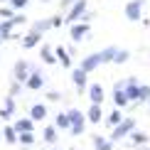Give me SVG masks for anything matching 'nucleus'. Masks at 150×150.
<instances>
[{
  "label": "nucleus",
  "instance_id": "obj_32",
  "mask_svg": "<svg viewBox=\"0 0 150 150\" xmlns=\"http://www.w3.org/2000/svg\"><path fill=\"white\" fill-rule=\"evenodd\" d=\"M20 89H22V84H20V81H15V84H12V89H10V93L15 96V93H20Z\"/></svg>",
  "mask_w": 150,
  "mask_h": 150
},
{
  "label": "nucleus",
  "instance_id": "obj_25",
  "mask_svg": "<svg viewBox=\"0 0 150 150\" xmlns=\"http://www.w3.org/2000/svg\"><path fill=\"white\" fill-rule=\"evenodd\" d=\"M12 20H3V25H0V40H8V37H12L10 32H12Z\"/></svg>",
  "mask_w": 150,
  "mask_h": 150
},
{
  "label": "nucleus",
  "instance_id": "obj_26",
  "mask_svg": "<svg viewBox=\"0 0 150 150\" xmlns=\"http://www.w3.org/2000/svg\"><path fill=\"white\" fill-rule=\"evenodd\" d=\"M128 57H130L128 49H116V54H113V64H126Z\"/></svg>",
  "mask_w": 150,
  "mask_h": 150
},
{
  "label": "nucleus",
  "instance_id": "obj_22",
  "mask_svg": "<svg viewBox=\"0 0 150 150\" xmlns=\"http://www.w3.org/2000/svg\"><path fill=\"white\" fill-rule=\"evenodd\" d=\"M42 138H45V143H57V126H47L45 130H42Z\"/></svg>",
  "mask_w": 150,
  "mask_h": 150
},
{
  "label": "nucleus",
  "instance_id": "obj_34",
  "mask_svg": "<svg viewBox=\"0 0 150 150\" xmlns=\"http://www.w3.org/2000/svg\"><path fill=\"white\" fill-rule=\"evenodd\" d=\"M5 108H8L10 113H12V111H15V101H12V96L8 98V101H5Z\"/></svg>",
  "mask_w": 150,
  "mask_h": 150
},
{
  "label": "nucleus",
  "instance_id": "obj_40",
  "mask_svg": "<svg viewBox=\"0 0 150 150\" xmlns=\"http://www.w3.org/2000/svg\"><path fill=\"white\" fill-rule=\"evenodd\" d=\"M42 3H49V0H42Z\"/></svg>",
  "mask_w": 150,
  "mask_h": 150
},
{
  "label": "nucleus",
  "instance_id": "obj_18",
  "mask_svg": "<svg viewBox=\"0 0 150 150\" xmlns=\"http://www.w3.org/2000/svg\"><path fill=\"white\" fill-rule=\"evenodd\" d=\"M93 148L96 150H113V143L108 138H101V135H93Z\"/></svg>",
  "mask_w": 150,
  "mask_h": 150
},
{
  "label": "nucleus",
  "instance_id": "obj_36",
  "mask_svg": "<svg viewBox=\"0 0 150 150\" xmlns=\"http://www.w3.org/2000/svg\"><path fill=\"white\" fill-rule=\"evenodd\" d=\"M47 98H49V101H59V98H62V96H59V93H57V91H49V93H47Z\"/></svg>",
  "mask_w": 150,
  "mask_h": 150
},
{
  "label": "nucleus",
  "instance_id": "obj_27",
  "mask_svg": "<svg viewBox=\"0 0 150 150\" xmlns=\"http://www.w3.org/2000/svg\"><path fill=\"white\" fill-rule=\"evenodd\" d=\"M121 121H123V116H121V108H116L113 113H108V118H106V123H108V126H118Z\"/></svg>",
  "mask_w": 150,
  "mask_h": 150
},
{
  "label": "nucleus",
  "instance_id": "obj_19",
  "mask_svg": "<svg viewBox=\"0 0 150 150\" xmlns=\"http://www.w3.org/2000/svg\"><path fill=\"white\" fill-rule=\"evenodd\" d=\"M54 126H57V130H67V128L71 126L69 113H57V118H54Z\"/></svg>",
  "mask_w": 150,
  "mask_h": 150
},
{
  "label": "nucleus",
  "instance_id": "obj_28",
  "mask_svg": "<svg viewBox=\"0 0 150 150\" xmlns=\"http://www.w3.org/2000/svg\"><path fill=\"white\" fill-rule=\"evenodd\" d=\"M49 27H52V20H37V22L32 25L35 32H45V30H49Z\"/></svg>",
  "mask_w": 150,
  "mask_h": 150
},
{
  "label": "nucleus",
  "instance_id": "obj_20",
  "mask_svg": "<svg viewBox=\"0 0 150 150\" xmlns=\"http://www.w3.org/2000/svg\"><path fill=\"white\" fill-rule=\"evenodd\" d=\"M3 138H5V143L15 145V143H17V130H15V126H5V128H3Z\"/></svg>",
  "mask_w": 150,
  "mask_h": 150
},
{
  "label": "nucleus",
  "instance_id": "obj_7",
  "mask_svg": "<svg viewBox=\"0 0 150 150\" xmlns=\"http://www.w3.org/2000/svg\"><path fill=\"white\" fill-rule=\"evenodd\" d=\"M140 10H143V3L140 0H130V3L126 5V17L130 22H138L140 20Z\"/></svg>",
  "mask_w": 150,
  "mask_h": 150
},
{
  "label": "nucleus",
  "instance_id": "obj_16",
  "mask_svg": "<svg viewBox=\"0 0 150 150\" xmlns=\"http://www.w3.org/2000/svg\"><path fill=\"white\" fill-rule=\"evenodd\" d=\"M54 54H57V62H62V67L71 69V57H69V52H67L64 47H57V49H54Z\"/></svg>",
  "mask_w": 150,
  "mask_h": 150
},
{
  "label": "nucleus",
  "instance_id": "obj_29",
  "mask_svg": "<svg viewBox=\"0 0 150 150\" xmlns=\"http://www.w3.org/2000/svg\"><path fill=\"white\" fill-rule=\"evenodd\" d=\"M12 15H15V8H12V5H5V8H0V20H10Z\"/></svg>",
  "mask_w": 150,
  "mask_h": 150
},
{
  "label": "nucleus",
  "instance_id": "obj_39",
  "mask_svg": "<svg viewBox=\"0 0 150 150\" xmlns=\"http://www.w3.org/2000/svg\"><path fill=\"white\" fill-rule=\"evenodd\" d=\"M0 138H3V130H0Z\"/></svg>",
  "mask_w": 150,
  "mask_h": 150
},
{
  "label": "nucleus",
  "instance_id": "obj_11",
  "mask_svg": "<svg viewBox=\"0 0 150 150\" xmlns=\"http://www.w3.org/2000/svg\"><path fill=\"white\" fill-rule=\"evenodd\" d=\"M86 89H89V101L91 103H103V86L101 84H91V86H86Z\"/></svg>",
  "mask_w": 150,
  "mask_h": 150
},
{
  "label": "nucleus",
  "instance_id": "obj_31",
  "mask_svg": "<svg viewBox=\"0 0 150 150\" xmlns=\"http://www.w3.org/2000/svg\"><path fill=\"white\" fill-rule=\"evenodd\" d=\"M27 3H30V0H10V5H12L15 10H22V8H25Z\"/></svg>",
  "mask_w": 150,
  "mask_h": 150
},
{
  "label": "nucleus",
  "instance_id": "obj_6",
  "mask_svg": "<svg viewBox=\"0 0 150 150\" xmlns=\"http://www.w3.org/2000/svg\"><path fill=\"white\" fill-rule=\"evenodd\" d=\"M123 91H126L128 101H138V93H140V84L135 81V76H130L126 84H123Z\"/></svg>",
  "mask_w": 150,
  "mask_h": 150
},
{
  "label": "nucleus",
  "instance_id": "obj_35",
  "mask_svg": "<svg viewBox=\"0 0 150 150\" xmlns=\"http://www.w3.org/2000/svg\"><path fill=\"white\" fill-rule=\"evenodd\" d=\"M74 3H76V0H62V10H69Z\"/></svg>",
  "mask_w": 150,
  "mask_h": 150
},
{
  "label": "nucleus",
  "instance_id": "obj_8",
  "mask_svg": "<svg viewBox=\"0 0 150 150\" xmlns=\"http://www.w3.org/2000/svg\"><path fill=\"white\" fill-rule=\"evenodd\" d=\"M113 103H116V108H126V106L130 103L128 96H126V91H123V84H121V81L113 86Z\"/></svg>",
  "mask_w": 150,
  "mask_h": 150
},
{
  "label": "nucleus",
  "instance_id": "obj_38",
  "mask_svg": "<svg viewBox=\"0 0 150 150\" xmlns=\"http://www.w3.org/2000/svg\"><path fill=\"white\" fill-rule=\"evenodd\" d=\"M52 27H62V17H52Z\"/></svg>",
  "mask_w": 150,
  "mask_h": 150
},
{
  "label": "nucleus",
  "instance_id": "obj_1",
  "mask_svg": "<svg viewBox=\"0 0 150 150\" xmlns=\"http://www.w3.org/2000/svg\"><path fill=\"white\" fill-rule=\"evenodd\" d=\"M113 54H116V47H106V49H101V52H96V54H89V57H84L81 59V69L84 71H96L101 64H106V62H113Z\"/></svg>",
  "mask_w": 150,
  "mask_h": 150
},
{
  "label": "nucleus",
  "instance_id": "obj_30",
  "mask_svg": "<svg viewBox=\"0 0 150 150\" xmlns=\"http://www.w3.org/2000/svg\"><path fill=\"white\" fill-rule=\"evenodd\" d=\"M138 101H143V103H148V101H150V86H140Z\"/></svg>",
  "mask_w": 150,
  "mask_h": 150
},
{
  "label": "nucleus",
  "instance_id": "obj_2",
  "mask_svg": "<svg viewBox=\"0 0 150 150\" xmlns=\"http://www.w3.org/2000/svg\"><path fill=\"white\" fill-rule=\"evenodd\" d=\"M135 128V121L133 118H123L121 123H118V126H113V133H111V143H118L121 138H126V135H130V130Z\"/></svg>",
  "mask_w": 150,
  "mask_h": 150
},
{
  "label": "nucleus",
  "instance_id": "obj_10",
  "mask_svg": "<svg viewBox=\"0 0 150 150\" xmlns=\"http://www.w3.org/2000/svg\"><path fill=\"white\" fill-rule=\"evenodd\" d=\"M86 76H89V71H84L81 67L71 69V81H74V86H76L79 91H84V89H86Z\"/></svg>",
  "mask_w": 150,
  "mask_h": 150
},
{
  "label": "nucleus",
  "instance_id": "obj_12",
  "mask_svg": "<svg viewBox=\"0 0 150 150\" xmlns=\"http://www.w3.org/2000/svg\"><path fill=\"white\" fill-rule=\"evenodd\" d=\"M27 76H30V64H27V62H17V64H15V81L25 84Z\"/></svg>",
  "mask_w": 150,
  "mask_h": 150
},
{
  "label": "nucleus",
  "instance_id": "obj_21",
  "mask_svg": "<svg viewBox=\"0 0 150 150\" xmlns=\"http://www.w3.org/2000/svg\"><path fill=\"white\" fill-rule=\"evenodd\" d=\"M42 62L45 64H57V54H54V49L52 47H42Z\"/></svg>",
  "mask_w": 150,
  "mask_h": 150
},
{
  "label": "nucleus",
  "instance_id": "obj_15",
  "mask_svg": "<svg viewBox=\"0 0 150 150\" xmlns=\"http://www.w3.org/2000/svg\"><path fill=\"white\" fill-rule=\"evenodd\" d=\"M40 42H42V32H35V30H32V32L22 40V47H25V49H32V47L40 45Z\"/></svg>",
  "mask_w": 150,
  "mask_h": 150
},
{
  "label": "nucleus",
  "instance_id": "obj_9",
  "mask_svg": "<svg viewBox=\"0 0 150 150\" xmlns=\"http://www.w3.org/2000/svg\"><path fill=\"white\" fill-rule=\"evenodd\" d=\"M25 86H27L30 91H40L42 86H45V76H42L40 71H30L27 81H25Z\"/></svg>",
  "mask_w": 150,
  "mask_h": 150
},
{
  "label": "nucleus",
  "instance_id": "obj_5",
  "mask_svg": "<svg viewBox=\"0 0 150 150\" xmlns=\"http://www.w3.org/2000/svg\"><path fill=\"white\" fill-rule=\"evenodd\" d=\"M69 35H71V40H74V42H81L86 35H89V22H86V20H81V22H71Z\"/></svg>",
  "mask_w": 150,
  "mask_h": 150
},
{
  "label": "nucleus",
  "instance_id": "obj_13",
  "mask_svg": "<svg viewBox=\"0 0 150 150\" xmlns=\"http://www.w3.org/2000/svg\"><path fill=\"white\" fill-rule=\"evenodd\" d=\"M101 116H103L101 103H91L89 111H86V121H89V123H101Z\"/></svg>",
  "mask_w": 150,
  "mask_h": 150
},
{
  "label": "nucleus",
  "instance_id": "obj_17",
  "mask_svg": "<svg viewBox=\"0 0 150 150\" xmlns=\"http://www.w3.org/2000/svg\"><path fill=\"white\" fill-rule=\"evenodd\" d=\"M32 128H35L32 118H20V121H15V130L17 133H25V130H32Z\"/></svg>",
  "mask_w": 150,
  "mask_h": 150
},
{
  "label": "nucleus",
  "instance_id": "obj_3",
  "mask_svg": "<svg viewBox=\"0 0 150 150\" xmlns=\"http://www.w3.org/2000/svg\"><path fill=\"white\" fill-rule=\"evenodd\" d=\"M69 121H71V126H69L71 135H81V133H84L86 118H84V113H81L79 108H71V111H69Z\"/></svg>",
  "mask_w": 150,
  "mask_h": 150
},
{
  "label": "nucleus",
  "instance_id": "obj_41",
  "mask_svg": "<svg viewBox=\"0 0 150 150\" xmlns=\"http://www.w3.org/2000/svg\"><path fill=\"white\" fill-rule=\"evenodd\" d=\"M143 150H150V148H143Z\"/></svg>",
  "mask_w": 150,
  "mask_h": 150
},
{
  "label": "nucleus",
  "instance_id": "obj_33",
  "mask_svg": "<svg viewBox=\"0 0 150 150\" xmlns=\"http://www.w3.org/2000/svg\"><path fill=\"white\" fill-rule=\"evenodd\" d=\"M10 20H12V25H20V22H25V15H12Z\"/></svg>",
  "mask_w": 150,
  "mask_h": 150
},
{
  "label": "nucleus",
  "instance_id": "obj_23",
  "mask_svg": "<svg viewBox=\"0 0 150 150\" xmlns=\"http://www.w3.org/2000/svg\"><path fill=\"white\" fill-rule=\"evenodd\" d=\"M130 140H133L135 143V145H145V143H148V133H143V130H130Z\"/></svg>",
  "mask_w": 150,
  "mask_h": 150
},
{
  "label": "nucleus",
  "instance_id": "obj_24",
  "mask_svg": "<svg viewBox=\"0 0 150 150\" xmlns=\"http://www.w3.org/2000/svg\"><path fill=\"white\" fill-rule=\"evenodd\" d=\"M37 138H35V133L32 130H25V133H17V143H22V145H32Z\"/></svg>",
  "mask_w": 150,
  "mask_h": 150
},
{
  "label": "nucleus",
  "instance_id": "obj_4",
  "mask_svg": "<svg viewBox=\"0 0 150 150\" xmlns=\"http://www.w3.org/2000/svg\"><path fill=\"white\" fill-rule=\"evenodd\" d=\"M86 8H89V3H86V0H76V3L69 8V12H67V22H69V25H71V22H79L81 17H84Z\"/></svg>",
  "mask_w": 150,
  "mask_h": 150
},
{
  "label": "nucleus",
  "instance_id": "obj_14",
  "mask_svg": "<svg viewBox=\"0 0 150 150\" xmlns=\"http://www.w3.org/2000/svg\"><path fill=\"white\" fill-rule=\"evenodd\" d=\"M30 118L37 123V121H45L47 118V106L45 103H35L32 108H30Z\"/></svg>",
  "mask_w": 150,
  "mask_h": 150
},
{
  "label": "nucleus",
  "instance_id": "obj_37",
  "mask_svg": "<svg viewBox=\"0 0 150 150\" xmlns=\"http://www.w3.org/2000/svg\"><path fill=\"white\" fill-rule=\"evenodd\" d=\"M0 118H3V121H8V118H10V111L3 108V111H0Z\"/></svg>",
  "mask_w": 150,
  "mask_h": 150
}]
</instances>
